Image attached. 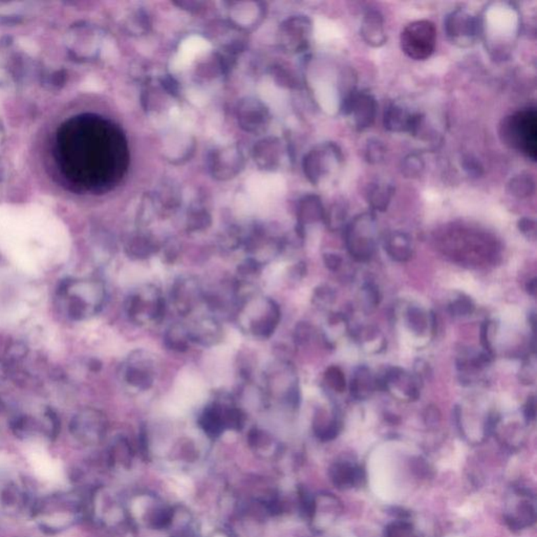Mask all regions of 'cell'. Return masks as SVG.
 I'll return each instance as SVG.
<instances>
[{
	"instance_id": "cell-13",
	"label": "cell",
	"mask_w": 537,
	"mask_h": 537,
	"mask_svg": "<svg viewBox=\"0 0 537 537\" xmlns=\"http://www.w3.org/2000/svg\"><path fill=\"white\" fill-rule=\"evenodd\" d=\"M377 101L373 95L365 91H350L341 101V110L353 119L358 131H364L373 124L377 116Z\"/></svg>"
},
{
	"instance_id": "cell-8",
	"label": "cell",
	"mask_w": 537,
	"mask_h": 537,
	"mask_svg": "<svg viewBox=\"0 0 537 537\" xmlns=\"http://www.w3.org/2000/svg\"><path fill=\"white\" fill-rule=\"evenodd\" d=\"M267 400L276 399L289 407L298 406L300 401L298 380L294 367L288 361L275 363L265 376Z\"/></svg>"
},
{
	"instance_id": "cell-4",
	"label": "cell",
	"mask_w": 537,
	"mask_h": 537,
	"mask_svg": "<svg viewBox=\"0 0 537 537\" xmlns=\"http://www.w3.org/2000/svg\"><path fill=\"white\" fill-rule=\"evenodd\" d=\"M500 135L509 147L532 161L537 159V112L534 107L507 116L500 126Z\"/></svg>"
},
{
	"instance_id": "cell-25",
	"label": "cell",
	"mask_w": 537,
	"mask_h": 537,
	"mask_svg": "<svg viewBox=\"0 0 537 537\" xmlns=\"http://www.w3.org/2000/svg\"><path fill=\"white\" fill-rule=\"evenodd\" d=\"M405 319H406V326L409 331L418 336L425 335L428 330L432 331L435 334L437 331V319L434 313H426L422 307L418 305L409 307L405 312Z\"/></svg>"
},
{
	"instance_id": "cell-10",
	"label": "cell",
	"mask_w": 537,
	"mask_h": 537,
	"mask_svg": "<svg viewBox=\"0 0 537 537\" xmlns=\"http://www.w3.org/2000/svg\"><path fill=\"white\" fill-rule=\"evenodd\" d=\"M423 380L401 367H390L381 378H377V390L390 392L399 400L417 401L420 398Z\"/></svg>"
},
{
	"instance_id": "cell-11",
	"label": "cell",
	"mask_w": 537,
	"mask_h": 537,
	"mask_svg": "<svg viewBox=\"0 0 537 537\" xmlns=\"http://www.w3.org/2000/svg\"><path fill=\"white\" fill-rule=\"evenodd\" d=\"M444 29L452 44L460 48H468L481 35V18L468 11L456 8L445 18Z\"/></svg>"
},
{
	"instance_id": "cell-24",
	"label": "cell",
	"mask_w": 537,
	"mask_h": 537,
	"mask_svg": "<svg viewBox=\"0 0 537 537\" xmlns=\"http://www.w3.org/2000/svg\"><path fill=\"white\" fill-rule=\"evenodd\" d=\"M201 430L211 438L220 436L226 430L223 415V402L220 398L205 407L199 420Z\"/></svg>"
},
{
	"instance_id": "cell-22",
	"label": "cell",
	"mask_w": 537,
	"mask_h": 537,
	"mask_svg": "<svg viewBox=\"0 0 537 537\" xmlns=\"http://www.w3.org/2000/svg\"><path fill=\"white\" fill-rule=\"evenodd\" d=\"M284 183L281 178L276 175H256L250 178L247 183V190L250 197L264 199L277 197L281 192Z\"/></svg>"
},
{
	"instance_id": "cell-39",
	"label": "cell",
	"mask_w": 537,
	"mask_h": 537,
	"mask_svg": "<svg viewBox=\"0 0 537 537\" xmlns=\"http://www.w3.org/2000/svg\"><path fill=\"white\" fill-rule=\"evenodd\" d=\"M381 301L379 289L373 282H367L361 289V303L366 311H371L379 305Z\"/></svg>"
},
{
	"instance_id": "cell-34",
	"label": "cell",
	"mask_w": 537,
	"mask_h": 537,
	"mask_svg": "<svg viewBox=\"0 0 537 537\" xmlns=\"http://www.w3.org/2000/svg\"><path fill=\"white\" fill-rule=\"evenodd\" d=\"M425 171V162L421 154H409L402 162V173L407 179H418Z\"/></svg>"
},
{
	"instance_id": "cell-49",
	"label": "cell",
	"mask_w": 537,
	"mask_h": 537,
	"mask_svg": "<svg viewBox=\"0 0 537 537\" xmlns=\"http://www.w3.org/2000/svg\"><path fill=\"white\" fill-rule=\"evenodd\" d=\"M424 419L428 426H437L441 421V413L437 406H427L424 413Z\"/></svg>"
},
{
	"instance_id": "cell-33",
	"label": "cell",
	"mask_w": 537,
	"mask_h": 537,
	"mask_svg": "<svg viewBox=\"0 0 537 537\" xmlns=\"http://www.w3.org/2000/svg\"><path fill=\"white\" fill-rule=\"evenodd\" d=\"M347 206L345 203H337L331 207L326 216V225L332 231H338L347 226Z\"/></svg>"
},
{
	"instance_id": "cell-47",
	"label": "cell",
	"mask_w": 537,
	"mask_h": 537,
	"mask_svg": "<svg viewBox=\"0 0 537 537\" xmlns=\"http://www.w3.org/2000/svg\"><path fill=\"white\" fill-rule=\"evenodd\" d=\"M324 263L330 271L337 272L343 267V260L338 254L326 253L324 256Z\"/></svg>"
},
{
	"instance_id": "cell-31",
	"label": "cell",
	"mask_w": 537,
	"mask_h": 537,
	"mask_svg": "<svg viewBox=\"0 0 537 537\" xmlns=\"http://www.w3.org/2000/svg\"><path fill=\"white\" fill-rule=\"evenodd\" d=\"M164 343L167 349L177 353L188 351L191 343L188 326L182 324H171L165 333Z\"/></svg>"
},
{
	"instance_id": "cell-43",
	"label": "cell",
	"mask_w": 537,
	"mask_h": 537,
	"mask_svg": "<svg viewBox=\"0 0 537 537\" xmlns=\"http://www.w3.org/2000/svg\"><path fill=\"white\" fill-rule=\"evenodd\" d=\"M313 328L307 322H299L294 330V341L297 345H305L313 337Z\"/></svg>"
},
{
	"instance_id": "cell-3",
	"label": "cell",
	"mask_w": 537,
	"mask_h": 537,
	"mask_svg": "<svg viewBox=\"0 0 537 537\" xmlns=\"http://www.w3.org/2000/svg\"><path fill=\"white\" fill-rule=\"evenodd\" d=\"M237 319L246 334L254 338L268 339L279 326L281 311L274 299L256 292L237 303Z\"/></svg>"
},
{
	"instance_id": "cell-15",
	"label": "cell",
	"mask_w": 537,
	"mask_h": 537,
	"mask_svg": "<svg viewBox=\"0 0 537 537\" xmlns=\"http://www.w3.org/2000/svg\"><path fill=\"white\" fill-rule=\"evenodd\" d=\"M29 58L13 48L10 40L0 42V81L20 84L31 71Z\"/></svg>"
},
{
	"instance_id": "cell-9",
	"label": "cell",
	"mask_w": 537,
	"mask_h": 537,
	"mask_svg": "<svg viewBox=\"0 0 537 537\" xmlns=\"http://www.w3.org/2000/svg\"><path fill=\"white\" fill-rule=\"evenodd\" d=\"M157 360L143 350L133 352L121 366V380L128 390L135 392L150 390L157 378Z\"/></svg>"
},
{
	"instance_id": "cell-28",
	"label": "cell",
	"mask_w": 537,
	"mask_h": 537,
	"mask_svg": "<svg viewBox=\"0 0 537 537\" xmlns=\"http://www.w3.org/2000/svg\"><path fill=\"white\" fill-rule=\"evenodd\" d=\"M331 477L335 486L347 489L359 485L363 479V475L359 467L347 462H339L331 469Z\"/></svg>"
},
{
	"instance_id": "cell-17",
	"label": "cell",
	"mask_w": 537,
	"mask_h": 537,
	"mask_svg": "<svg viewBox=\"0 0 537 537\" xmlns=\"http://www.w3.org/2000/svg\"><path fill=\"white\" fill-rule=\"evenodd\" d=\"M191 343H197L201 347H211L222 343L224 339V330L218 319L211 316H206L195 320L188 326Z\"/></svg>"
},
{
	"instance_id": "cell-50",
	"label": "cell",
	"mask_w": 537,
	"mask_h": 537,
	"mask_svg": "<svg viewBox=\"0 0 537 537\" xmlns=\"http://www.w3.org/2000/svg\"><path fill=\"white\" fill-rule=\"evenodd\" d=\"M524 416L526 421L533 422L536 417V396H530L524 407Z\"/></svg>"
},
{
	"instance_id": "cell-29",
	"label": "cell",
	"mask_w": 537,
	"mask_h": 537,
	"mask_svg": "<svg viewBox=\"0 0 537 537\" xmlns=\"http://www.w3.org/2000/svg\"><path fill=\"white\" fill-rule=\"evenodd\" d=\"M209 50V42L204 38L197 36L187 38L180 44L179 54L175 58V67L178 69H184L194 60L195 57Z\"/></svg>"
},
{
	"instance_id": "cell-20",
	"label": "cell",
	"mask_w": 537,
	"mask_h": 537,
	"mask_svg": "<svg viewBox=\"0 0 537 537\" xmlns=\"http://www.w3.org/2000/svg\"><path fill=\"white\" fill-rule=\"evenodd\" d=\"M361 37L369 46L381 48L387 41L384 19L379 11H369L363 17L360 27Z\"/></svg>"
},
{
	"instance_id": "cell-6",
	"label": "cell",
	"mask_w": 537,
	"mask_h": 537,
	"mask_svg": "<svg viewBox=\"0 0 537 537\" xmlns=\"http://www.w3.org/2000/svg\"><path fill=\"white\" fill-rule=\"evenodd\" d=\"M377 220L375 214H358L345 227V241L350 256L359 263L371 260L377 248Z\"/></svg>"
},
{
	"instance_id": "cell-32",
	"label": "cell",
	"mask_w": 537,
	"mask_h": 537,
	"mask_svg": "<svg viewBox=\"0 0 537 537\" xmlns=\"http://www.w3.org/2000/svg\"><path fill=\"white\" fill-rule=\"evenodd\" d=\"M507 191L517 199H526L536 192V180L528 173H521L509 180Z\"/></svg>"
},
{
	"instance_id": "cell-5",
	"label": "cell",
	"mask_w": 537,
	"mask_h": 537,
	"mask_svg": "<svg viewBox=\"0 0 537 537\" xmlns=\"http://www.w3.org/2000/svg\"><path fill=\"white\" fill-rule=\"evenodd\" d=\"M125 313L138 326L160 324L166 314V300L160 289L154 284H143L127 297Z\"/></svg>"
},
{
	"instance_id": "cell-38",
	"label": "cell",
	"mask_w": 537,
	"mask_h": 537,
	"mask_svg": "<svg viewBox=\"0 0 537 537\" xmlns=\"http://www.w3.org/2000/svg\"><path fill=\"white\" fill-rule=\"evenodd\" d=\"M335 300H336V292H335L334 289L331 288L330 286H326V284L317 286L314 291L313 297H312V303L319 309H326V307H331Z\"/></svg>"
},
{
	"instance_id": "cell-7",
	"label": "cell",
	"mask_w": 537,
	"mask_h": 537,
	"mask_svg": "<svg viewBox=\"0 0 537 537\" xmlns=\"http://www.w3.org/2000/svg\"><path fill=\"white\" fill-rule=\"evenodd\" d=\"M400 44L403 53L413 60L430 58L436 50V25L430 20L413 21L403 29Z\"/></svg>"
},
{
	"instance_id": "cell-16",
	"label": "cell",
	"mask_w": 537,
	"mask_h": 537,
	"mask_svg": "<svg viewBox=\"0 0 537 537\" xmlns=\"http://www.w3.org/2000/svg\"><path fill=\"white\" fill-rule=\"evenodd\" d=\"M424 117L418 112H411L396 103L385 108L383 124L390 133H409L416 135L423 126Z\"/></svg>"
},
{
	"instance_id": "cell-2",
	"label": "cell",
	"mask_w": 537,
	"mask_h": 537,
	"mask_svg": "<svg viewBox=\"0 0 537 537\" xmlns=\"http://www.w3.org/2000/svg\"><path fill=\"white\" fill-rule=\"evenodd\" d=\"M445 253L462 264L479 266L498 256L496 241L486 233L469 229H449L442 237Z\"/></svg>"
},
{
	"instance_id": "cell-41",
	"label": "cell",
	"mask_w": 537,
	"mask_h": 537,
	"mask_svg": "<svg viewBox=\"0 0 537 537\" xmlns=\"http://www.w3.org/2000/svg\"><path fill=\"white\" fill-rule=\"evenodd\" d=\"M536 357H528L519 371V381L525 385H532L536 381Z\"/></svg>"
},
{
	"instance_id": "cell-21",
	"label": "cell",
	"mask_w": 537,
	"mask_h": 537,
	"mask_svg": "<svg viewBox=\"0 0 537 537\" xmlns=\"http://www.w3.org/2000/svg\"><path fill=\"white\" fill-rule=\"evenodd\" d=\"M384 250L395 262L406 263L413 258V247L411 237L402 231L387 233L383 239Z\"/></svg>"
},
{
	"instance_id": "cell-14",
	"label": "cell",
	"mask_w": 537,
	"mask_h": 537,
	"mask_svg": "<svg viewBox=\"0 0 537 537\" xmlns=\"http://www.w3.org/2000/svg\"><path fill=\"white\" fill-rule=\"evenodd\" d=\"M204 295L205 291L195 276L182 275L173 282L171 298L178 313L186 317L203 303Z\"/></svg>"
},
{
	"instance_id": "cell-35",
	"label": "cell",
	"mask_w": 537,
	"mask_h": 537,
	"mask_svg": "<svg viewBox=\"0 0 537 537\" xmlns=\"http://www.w3.org/2000/svg\"><path fill=\"white\" fill-rule=\"evenodd\" d=\"M475 305L472 299L466 295H458L456 298L450 301L448 305V311L450 315L454 317H465V316L471 315L475 312Z\"/></svg>"
},
{
	"instance_id": "cell-30",
	"label": "cell",
	"mask_w": 537,
	"mask_h": 537,
	"mask_svg": "<svg viewBox=\"0 0 537 537\" xmlns=\"http://www.w3.org/2000/svg\"><path fill=\"white\" fill-rule=\"evenodd\" d=\"M356 340L358 341L363 351L369 354H379L384 351L386 347V340L379 329L376 326H365L359 329L355 334Z\"/></svg>"
},
{
	"instance_id": "cell-45",
	"label": "cell",
	"mask_w": 537,
	"mask_h": 537,
	"mask_svg": "<svg viewBox=\"0 0 537 537\" xmlns=\"http://www.w3.org/2000/svg\"><path fill=\"white\" fill-rule=\"evenodd\" d=\"M517 228L527 239H536V223L530 218H523L517 222Z\"/></svg>"
},
{
	"instance_id": "cell-44",
	"label": "cell",
	"mask_w": 537,
	"mask_h": 537,
	"mask_svg": "<svg viewBox=\"0 0 537 537\" xmlns=\"http://www.w3.org/2000/svg\"><path fill=\"white\" fill-rule=\"evenodd\" d=\"M494 324L491 320H486L481 329V343L484 350L488 353L493 354V347H492V330H493Z\"/></svg>"
},
{
	"instance_id": "cell-51",
	"label": "cell",
	"mask_w": 537,
	"mask_h": 537,
	"mask_svg": "<svg viewBox=\"0 0 537 537\" xmlns=\"http://www.w3.org/2000/svg\"><path fill=\"white\" fill-rule=\"evenodd\" d=\"M536 284L537 279L534 277L532 278V279H530L529 281L527 282V284H526V290L529 293V295H531V296L533 297L536 295Z\"/></svg>"
},
{
	"instance_id": "cell-52",
	"label": "cell",
	"mask_w": 537,
	"mask_h": 537,
	"mask_svg": "<svg viewBox=\"0 0 537 537\" xmlns=\"http://www.w3.org/2000/svg\"><path fill=\"white\" fill-rule=\"evenodd\" d=\"M2 143V131L1 128H0V144Z\"/></svg>"
},
{
	"instance_id": "cell-48",
	"label": "cell",
	"mask_w": 537,
	"mask_h": 537,
	"mask_svg": "<svg viewBox=\"0 0 537 537\" xmlns=\"http://www.w3.org/2000/svg\"><path fill=\"white\" fill-rule=\"evenodd\" d=\"M465 171H468L469 175H473V177H479L483 173V166L481 163L477 161V159L468 158L465 159L464 161Z\"/></svg>"
},
{
	"instance_id": "cell-37",
	"label": "cell",
	"mask_w": 537,
	"mask_h": 537,
	"mask_svg": "<svg viewBox=\"0 0 537 537\" xmlns=\"http://www.w3.org/2000/svg\"><path fill=\"white\" fill-rule=\"evenodd\" d=\"M324 379L328 387L334 392H339V394L345 392V388H347V380H345V373L341 371L340 367H329L324 373Z\"/></svg>"
},
{
	"instance_id": "cell-40",
	"label": "cell",
	"mask_w": 537,
	"mask_h": 537,
	"mask_svg": "<svg viewBox=\"0 0 537 537\" xmlns=\"http://www.w3.org/2000/svg\"><path fill=\"white\" fill-rule=\"evenodd\" d=\"M154 253V246L148 241L131 244L127 249V254H128L129 258H135V260H146Z\"/></svg>"
},
{
	"instance_id": "cell-23",
	"label": "cell",
	"mask_w": 537,
	"mask_h": 537,
	"mask_svg": "<svg viewBox=\"0 0 537 537\" xmlns=\"http://www.w3.org/2000/svg\"><path fill=\"white\" fill-rule=\"evenodd\" d=\"M375 390H377V378L369 367L361 365L354 373L350 384L351 396L355 400L364 401L371 398Z\"/></svg>"
},
{
	"instance_id": "cell-1",
	"label": "cell",
	"mask_w": 537,
	"mask_h": 537,
	"mask_svg": "<svg viewBox=\"0 0 537 537\" xmlns=\"http://www.w3.org/2000/svg\"><path fill=\"white\" fill-rule=\"evenodd\" d=\"M57 299L67 318L84 321L98 315L103 309L106 289L98 278H67L59 284Z\"/></svg>"
},
{
	"instance_id": "cell-36",
	"label": "cell",
	"mask_w": 537,
	"mask_h": 537,
	"mask_svg": "<svg viewBox=\"0 0 537 537\" xmlns=\"http://www.w3.org/2000/svg\"><path fill=\"white\" fill-rule=\"evenodd\" d=\"M386 146L378 139H371L367 142L364 150V158L369 164H380L386 157Z\"/></svg>"
},
{
	"instance_id": "cell-46",
	"label": "cell",
	"mask_w": 537,
	"mask_h": 537,
	"mask_svg": "<svg viewBox=\"0 0 537 537\" xmlns=\"http://www.w3.org/2000/svg\"><path fill=\"white\" fill-rule=\"evenodd\" d=\"M44 78V84L48 88H60L65 84V74L62 71H54L48 75L41 76Z\"/></svg>"
},
{
	"instance_id": "cell-42",
	"label": "cell",
	"mask_w": 537,
	"mask_h": 537,
	"mask_svg": "<svg viewBox=\"0 0 537 537\" xmlns=\"http://www.w3.org/2000/svg\"><path fill=\"white\" fill-rule=\"evenodd\" d=\"M385 537H413V526L405 521L397 522L388 526Z\"/></svg>"
},
{
	"instance_id": "cell-27",
	"label": "cell",
	"mask_w": 537,
	"mask_h": 537,
	"mask_svg": "<svg viewBox=\"0 0 537 537\" xmlns=\"http://www.w3.org/2000/svg\"><path fill=\"white\" fill-rule=\"evenodd\" d=\"M314 434L318 439L326 442L337 438L341 430V423L335 413L330 415L324 409H319L314 416Z\"/></svg>"
},
{
	"instance_id": "cell-18",
	"label": "cell",
	"mask_w": 537,
	"mask_h": 537,
	"mask_svg": "<svg viewBox=\"0 0 537 537\" xmlns=\"http://www.w3.org/2000/svg\"><path fill=\"white\" fill-rule=\"evenodd\" d=\"M93 33L84 25H74L69 29L65 35V48L67 54L75 60H84L93 53Z\"/></svg>"
},
{
	"instance_id": "cell-26",
	"label": "cell",
	"mask_w": 537,
	"mask_h": 537,
	"mask_svg": "<svg viewBox=\"0 0 537 537\" xmlns=\"http://www.w3.org/2000/svg\"><path fill=\"white\" fill-rule=\"evenodd\" d=\"M395 194L394 185L386 180H376L366 190V201L371 209L385 212Z\"/></svg>"
},
{
	"instance_id": "cell-12",
	"label": "cell",
	"mask_w": 537,
	"mask_h": 537,
	"mask_svg": "<svg viewBox=\"0 0 537 537\" xmlns=\"http://www.w3.org/2000/svg\"><path fill=\"white\" fill-rule=\"evenodd\" d=\"M108 422L101 411L86 407L78 411L71 422V432L84 444H95L105 436Z\"/></svg>"
},
{
	"instance_id": "cell-19",
	"label": "cell",
	"mask_w": 537,
	"mask_h": 537,
	"mask_svg": "<svg viewBox=\"0 0 537 537\" xmlns=\"http://www.w3.org/2000/svg\"><path fill=\"white\" fill-rule=\"evenodd\" d=\"M343 152L335 144H328L316 152L310 162V173L316 180L322 179L334 173L343 163Z\"/></svg>"
}]
</instances>
